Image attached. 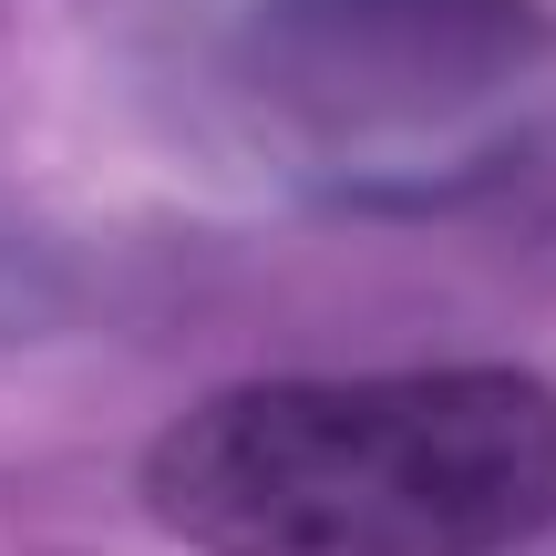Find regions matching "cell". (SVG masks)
<instances>
[{
  "label": "cell",
  "mask_w": 556,
  "mask_h": 556,
  "mask_svg": "<svg viewBox=\"0 0 556 556\" xmlns=\"http://www.w3.org/2000/svg\"><path fill=\"white\" fill-rule=\"evenodd\" d=\"M144 516L197 556H516L556 536V381L516 361L238 381L155 433Z\"/></svg>",
  "instance_id": "1"
}]
</instances>
